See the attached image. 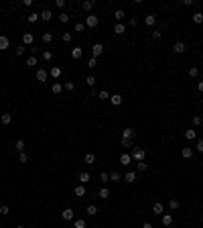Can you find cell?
I'll return each instance as SVG.
<instances>
[{"label": "cell", "mask_w": 203, "mask_h": 228, "mask_svg": "<svg viewBox=\"0 0 203 228\" xmlns=\"http://www.w3.org/2000/svg\"><path fill=\"white\" fill-rule=\"evenodd\" d=\"M130 157H132V161H144V157H146V149H142V147H136V149H132V153H130Z\"/></svg>", "instance_id": "6da1fadb"}, {"label": "cell", "mask_w": 203, "mask_h": 228, "mask_svg": "<svg viewBox=\"0 0 203 228\" xmlns=\"http://www.w3.org/2000/svg\"><path fill=\"white\" fill-rule=\"evenodd\" d=\"M97 24H100L97 15H87V16H85V27H89V29H96Z\"/></svg>", "instance_id": "7a4b0ae2"}, {"label": "cell", "mask_w": 203, "mask_h": 228, "mask_svg": "<svg viewBox=\"0 0 203 228\" xmlns=\"http://www.w3.org/2000/svg\"><path fill=\"white\" fill-rule=\"evenodd\" d=\"M185 51H187V47H185V43H183V41H177V43L173 45V53H177V55H183Z\"/></svg>", "instance_id": "3957f363"}, {"label": "cell", "mask_w": 203, "mask_h": 228, "mask_svg": "<svg viewBox=\"0 0 203 228\" xmlns=\"http://www.w3.org/2000/svg\"><path fill=\"white\" fill-rule=\"evenodd\" d=\"M100 55H104V45H102V43H96V45L92 47V57L97 59Z\"/></svg>", "instance_id": "277c9868"}, {"label": "cell", "mask_w": 203, "mask_h": 228, "mask_svg": "<svg viewBox=\"0 0 203 228\" xmlns=\"http://www.w3.org/2000/svg\"><path fill=\"white\" fill-rule=\"evenodd\" d=\"M61 218L65 220V222H69V220H73V218H75V212H73L71 208H65V210L61 212Z\"/></svg>", "instance_id": "5b68a950"}, {"label": "cell", "mask_w": 203, "mask_h": 228, "mask_svg": "<svg viewBox=\"0 0 203 228\" xmlns=\"http://www.w3.org/2000/svg\"><path fill=\"white\" fill-rule=\"evenodd\" d=\"M47 78H49V71H47V69H37V82H39V84L47 82Z\"/></svg>", "instance_id": "8992f818"}, {"label": "cell", "mask_w": 203, "mask_h": 228, "mask_svg": "<svg viewBox=\"0 0 203 228\" xmlns=\"http://www.w3.org/2000/svg\"><path fill=\"white\" fill-rule=\"evenodd\" d=\"M61 67H57V65H53V67H51V69H49V75H51V78H53V80H59V78H61Z\"/></svg>", "instance_id": "52a82bcc"}, {"label": "cell", "mask_w": 203, "mask_h": 228, "mask_svg": "<svg viewBox=\"0 0 203 228\" xmlns=\"http://www.w3.org/2000/svg\"><path fill=\"white\" fill-rule=\"evenodd\" d=\"M89 179H92V175L87 173V171H81V173L77 175V181H79V183H81V185H85V183H87V181H89Z\"/></svg>", "instance_id": "ba28073f"}, {"label": "cell", "mask_w": 203, "mask_h": 228, "mask_svg": "<svg viewBox=\"0 0 203 228\" xmlns=\"http://www.w3.org/2000/svg\"><path fill=\"white\" fill-rule=\"evenodd\" d=\"M51 19H53V12L49 8H45L43 12H41V20H43V23H51Z\"/></svg>", "instance_id": "9c48e42d"}, {"label": "cell", "mask_w": 203, "mask_h": 228, "mask_svg": "<svg viewBox=\"0 0 203 228\" xmlns=\"http://www.w3.org/2000/svg\"><path fill=\"white\" fill-rule=\"evenodd\" d=\"M134 136H136L134 128H124V131H122V139H130V141H134Z\"/></svg>", "instance_id": "30bf717a"}, {"label": "cell", "mask_w": 203, "mask_h": 228, "mask_svg": "<svg viewBox=\"0 0 203 228\" xmlns=\"http://www.w3.org/2000/svg\"><path fill=\"white\" fill-rule=\"evenodd\" d=\"M185 139H187V141H195V139H197V131H195V128H187V131H185Z\"/></svg>", "instance_id": "8fae6325"}, {"label": "cell", "mask_w": 203, "mask_h": 228, "mask_svg": "<svg viewBox=\"0 0 203 228\" xmlns=\"http://www.w3.org/2000/svg\"><path fill=\"white\" fill-rule=\"evenodd\" d=\"M71 57L73 59H81L83 57V49L81 47H73L71 49Z\"/></svg>", "instance_id": "7c38bea8"}, {"label": "cell", "mask_w": 203, "mask_h": 228, "mask_svg": "<svg viewBox=\"0 0 203 228\" xmlns=\"http://www.w3.org/2000/svg\"><path fill=\"white\" fill-rule=\"evenodd\" d=\"M33 41H35V35L33 33H23V43L24 45H33Z\"/></svg>", "instance_id": "4fadbf2b"}, {"label": "cell", "mask_w": 203, "mask_h": 228, "mask_svg": "<svg viewBox=\"0 0 203 228\" xmlns=\"http://www.w3.org/2000/svg\"><path fill=\"white\" fill-rule=\"evenodd\" d=\"M144 24H146V27H155V24H156V16L155 15H146L144 16Z\"/></svg>", "instance_id": "5bb4252c"}, {"label": "cell", "mask_w": 203, "mask_h": 228, "mask_svg": "<svg viewBox=\"0 0 203 228\" xmlns=\"http://www.w3.org/2000/svg\"><path fill=\"white\" fill-rule=\"evenodd\" d=\"M160 222H163V226H171V224H173V216H171V214H163V216H160Z\"/></svg>", "instance_id": "9a60e30c"}, {"label": "cell", "mask_w": 203, "mask_h": 228, "mask_svg": "<svg viewBox=\"0 0 203 228\" xmlns=\"http://www.w3.org/2000/svg\"><path fill=\"white\" fill-rule=\"evenodd\" d=\"M122 100H124V98H122L120 94H114V96H110V102H112V106H120V104H122Z\"/></svg>", "instance_id": "2e32d148"}, {"label": "cell", "mask_w": 203, "mask_h": 228, "mask_svg": "<svg viewBox=\"0 0 203 228\" xmlns=\"http://www.w3.org/2000/svg\"><path fill=\"white\" fill-rule=\"evenodd\" d=\"M130 163H132L130 153H124V155H120V165H130Z\"/></svg>", "instance_id": "e0dca14e"}, {"label": "cell", "mask_w": 203, "mask_h": 228, "mask_svg": "<svg viewBox=\"0 0 203 228\" xmlns=\"http://www.w3.org/2000/svg\"><path fill=\"white\" fill-rule=\"evenodd\" d=\"M163 212H164L163 204H160V202H156V204L152 206V214H156V216H163Z\"/></svg>", "instance_id": "ac0fdd59"}, {"label": "cell", "mask_w": 203, "mask_h": 228, "mask_svg": "<svg viewBox=\"0 0 203 228\" xmlns=\"http://www.w3.org/2000/svg\"><path fill=\"white\" fill-rule=\"evenodd\" d=\"M181 155H183V159H191V157H193V149H191V147H183Z\"/></svg>", "instance_id": "d6986e66"}, {"label": "cell", "mask_w": 203, "mask_h": 228, "mask_svg": "<svg viewBox=\"0 0 203 228\" xmlns=\"http://www.w3.org/2000/svg\"><path fill=\"white\" fill-rule=\"evenodd\" d=\"M8 45H10L8 37H6V35H0V49L4 51V49H8Z\"/></svg>", "instance_id": "ffe728a7"}, {"label": "cell", "mask_w": 203, "mask_h": 228, "mask_svg": "<svg viewBox=\"0 0 203 228\" xmlns=\"http://www.w3.org/2000/svg\"><path fill=\"white\" fill-rule=\"evenodd\" d=\"M83 161H85L87 165H93V163H96V155H93V153H85V155H83Z\"/></svg>", "instance_id": "44dd1931"}, {"label": "cell", "mask_w": 203, "mask_h": 228, "mask_svg": "<svg viewBox=\"0 0 203 228\" xmlns=\"http://www.w3.org/2000/svg\"><path fill=\"white\" fill-rule=\"evenodd\" d=\"M51 92H53L55 96H59V94L63 92V84H57V82H53V88H51Z\"/></svg>", "instance_id": "7402d4cb"}, {"label": "cell", "mask_w": 203, "mask_h": 228, "mask_svg": "<svg viewBox=\"0 0 203 228\" xmlns=\"http://www.w3.org/2000/svg\"><path fill=\"white\" fill-rule=\"evenodd\" d=\"M93 4H96V2H93V0H83V2H81V8H83V10H87V12H89V10L93 8Z\"/></svg>", "instance_id": "603a6c76"}, {"label": "cell", "mask_w": 203, "mask_h": 228, "mask_svg": "<svg viewBox=\"0 0 203 228\" xmlns=\"http://www.w3.org/2000/svg\"><path fill=\"white\" fill-rule=\"evenodd\" d=\"M0 122L4 126H8L10 122H12V114H2V116H0Z\"/></svg>", "instance_id": "cb8c5ba5"}, {"label": "cell", "mask_w": 203, "mask_h": 228, "mask_svg": "<svg viewBox=\"0 0 203 228\" xmlns=\"http://www.w3.org/2000/svg\"><path fill=\"white\" fill-rule=\"evenodd\" d=\"M27 20L33 24V23H37V20H41V15H39V12H31V15L27 16Z\"/></svg>", "instance_id": "d4e9b609"}, {"label": "cell", "mask_w": 203, "mask_h": 228, "mask_svg": "<svg viewBox=\"0 0 203 228\" xmlns=\"http://www.w3.org/2000/svg\"><path fill=\"white\" fill-rule=\"evenodd\" d=\"M126 181H128V183H134L136 179H138V177H136V173L134 171H128V173H126V177H124Z\"/></svg>", "instance_id": "484cf974"}, {"label": "cell", "mask_w": 203, "mask_h": 228, "mask_svg": "<svg viewBox=\"0 0 203 228\" xmlns=\"http://www.w3.org/2000/svg\"><path fill=\"white\" fill-rule=\"evenodd\" d=\"M73 194L77 196V198H81V196H85V185H77V187L73 189Z\"/></svg>", "instance_id": "4316f807"}, {"label": "cell", "mask_w": 203, "mask_h": 228, "mask_svg": "<svg viewBox=\"0 0 203 228\" xmlns=\"http://www.w3.org/2000/svg\"><path fill=\"white\" fill-rule=\"evenodd\" d=\"M191 19H193V23H195V24H201V23H203V12H195V15L191 16Z\"/></svg>", "instance_id": "83f0119b"}, {"label": "cell", "mask_w": 203, "mask_h": 228, "mask_svg": "<svg viewBox=\"0 0 203 228\" xmlns=\"http://www.w3.org/2000/svg\"><path fill=\"white\" fill-rule=\"evenodd\" d=\"M85 214H87V216H96V214H97V208H96L93 204H89V206H87V210H85Z\"/></svg>", "instance_id": "f1b7e54d"}, {"label": "cell", "mask_w": 203, "mask_h": 228, "mask_svg": "<svg viewBox=\"0 0 203 228\" xmlns=\"http://www.w3.org/2000/svg\"><path fill=\"white\" fill-rule=\"evenodd\" d=\"M24 53H27V47H24V45H19V47L14 49V55H19V57H23Z\"/></svg>", "instance_id": "f546056e"}, {"label": "cell", "mask_w": 203, "mask_h": 228, "mask_svg": "<svg viewBox=\"0 0 203 228\" xmlns=\"http://www.w3.org/2000/svg\"><path fill=\"white\" fill-rule=\"evenodd\" d=\"M114 16H116V20H118V23H120V20H122V19H124V16H126V12H124V10H122V8H116V12H114Z\"/></svg>", "instance_id": "4dcf8cb0"}, {"label": "cell", "mask_w": 203, "mask_h": 228, "mask_svg": "<svg viewBox=\"0 0 203 228\" xmlns=\"http://www.w3.org/2000/svg\"><path fill=\"white\" fill-rule=\"evenodd\" d=\"M124 31H126L124 24H122V23H116V27H114V33H116V35H122Z\"/></svg>", "instance_id": "1f68e13d"}, {"label": "cell", "mask_w": 203, "mask_h": 228, "mask_svg": "<svg viewBox=\"0 0 203 228\" xmlns=\"http://www.w3.org/2000/svg\"><path fill=\"white\" fill-rule=\"evenodd\" d=\"M136 169H138V171H146V169H148V163H146V161H138V163H136Z\"/></svg>", "instance_id": "d6a6232c"}, {"label": "cell", "mask_w": 203, "mask_h": 228, "mask_svg": "<svg viewBox=\"0 0 203 228\" xmlns=\"http://www.w3.org/2000/svg\"><path fill=\"white\" fill-rule=\"evenodd\" d=\"M14 149L19 151V153H23V151H24V141H23V139H19V141L14 143Z\"/></svg>", "instance_id": "836d02e7"}, {"label": "cell", "mask_w": 203, "mask_h": 228, "mask_svg": "<svg viewBox=\"0 0 203 228\" xmlns=\"http://www.w3.org/2000/svg\"><path fill=\"white\" fill-rule=\"evenodd\" d=\"M41 39H43V43H51V41H53V33H43V37H41Z\"/></svg>", "instance_id": "e575fe53"}, {"label": "cell", "mask_w": 203, "mask_h": 228, "mask_svg": "<svg viewBox=\"0 0 203 228\" xmlns=\"http://www.w3.org/2000/svg\"><path fill=\"white\" fill-rule=\"evenodd\" d=\"M100 198L102 200H108V198H110V189H108V187H102L100 189Z\"/></svg>", "instance_id": "d590c367"}, {"label": "cell", "mask_w": 203, "mask_h": 228, "mask_svg": "<svg viewBox=\"0 0 203 228\" xmlns=\"http://www.w3.org/2000/svg\"><path fill=\"white\" fill-rule=\"evenodd\" d=\"M120 145L124 147V149H130V147L134 145V141H130V139H122V141H120Z\"/></svg>", "instance_id": "8d00e7d4"}, {"label": "cell", "mask_w": 203, "mask_h": 228, "mask_svg": "<svg viewBox=\"0 0 203 228\" xmlns=\"http://www.w3.org/2000/svg\"><path fill=\"white\" fill-rule=\"evenodd\" d=\"M27 65H29V67H35V65H37V57H35V55H29V57H27Z\"/></svg>", "instance_id": "74e56055"}, {"label": "cell", "mask_w": 203, "mask_h": 228, "mask_svg": "<svg viewBox=\"0 0 203 228\" xmlns=\"http://www.w3.org/2000/svg\"><path fill=\"white\" fill-rule=\"evenodd\" d=\"M122 179V175L118 173V171H114V173H110V181H114V183H118V181Z\"/></svg>", "instance_id": "f35d334b"}, {"label": "cell", "mask_w": 203, "mask_h": 228, "mask_svg": "<svg viewBox=\"0 0 203 228\" xmlns=\"http://www.w3.org/2000/svg\"><path fill=\"white\" fill-rule=\"evenodd\" d=\"M71 39H73L71 33H63L61 35V41H63V43H71Z\"/></svg>", "instance_id": "ab89813d"}, {"label": "cell", "mask_w": 203, "mask_h": 228, "mask_svg": "<svg viewBox=\"0 0 203 228\" xmlns=\"http://www.w3.org/2000/svg\"><path fill=\"white\" fill-rule=\"evenodd\" d=\"M189 75H191V78H197V75H199V67H197V65L189 67Z\"/></svg>", "instance_id": "60d3db41"}, {"label": "cell", "mask_w": 203, "mask_h": 228, "mask_svg": "<svg viewBox=\"0 0 203 228\" xmlns=\"http://www.w3.org/2000/svg\"><path fill=\"white\" fill-rule=\"evenodd\" d=\"M63 90H67V92H73V90H75V84H73V82H65V84H63Z\"/></svg>", "instance_id": "b9f144b4"}, {"label": "cell", "mask_w": 203, "mask_h": 228, "mask_svg": "<svg viewBox=\"0 0 203 228\" xmlns=\"http://www.w3.org/2000/svg\"><path fill=\"white\" fill-rule=\"evenodd\" d=\"M85 84H87L89 88H93V86H96V75H87V78H85Z\"/></svg>", "instance_id": "7bdbcfd3"}, {"label": "cell", "mask_w": 203, "mask_h": 228, "mask_svg": "<svg viewBox=\"0 0 203 228\" xmlns=\"http://www.w3.org/2000/svg\"><path fill=\"white\" fill-rule=\"evenodd\" d=\"M179 206H181V204H179V200H177V198H173V200L169 202V208H171V210H177Z\"/></svg>", "instance_id": "ee69618b"}, {"label": "cell", "mask_w": 203, "mask_h": 228, "mask_svg": "<svg viewBox=\"0 0 203 228\" xmlns=\"http://www.w3.org/2000/svg\"><path fill=\"white\" fill-rule=\"evenodd\" d=\"M59 23H63V24L69 23V15H67V12H61V15H59Z\"/></svg>", "instance_id": "f6af8a7d"}, {"label": "cell", "mask_w": 203, "mask_h": 228, "mask_svg": "<svg viewBox=\"0 0 203 228\" xmlns=\"http://www.w3.org/2000/svg\"><path fill=\"white\" fill-rule=\"evenodd\" d=\"M152 39H155V41H160V39H163V33H160L159 29H155V31H152Z\"/></svg>", "instance_id": "bcb514c9"}, {"label": "cell", "mask_w": 203, "mask_h": 228, "mask_svg": "<svg viewBox=\"0 0 203 228\" xmlns=\"http://www.w3.org/2000/svg\"><path fill=\"white\" fill-rule=\"evenodd\" d=\"M0 214H2V216H8V214H10V208H8L6 204H2V206H0Z\"/></svg>", "instance_id": "7dc6e473"}, {"label": "cell", "mask_w": 203, "mask_h": 228, "mask_svg": "<svg viewBox=\"0 0 203 228\" xmlns=\"http://www.w3.org/2000/svg\"><path fill=\"white\" fill-rule=\"evenodd\" d=\"M27 161H29V155H27V153H19V163H27Z\"/></svg>", "instance_id": "c3c4849f"}, {"label": "cell", "mask_w": 203, "mask_h": 228, "mask_svg": "<svg viewBox=\"0 0 203 228\" xmlns=\"http://www.w3.org/2000/svg\"><path fill=\"white\" fill-rule=\"evenodd\" d=\"M43 59H45V61H51V59H53V53H51L49 49H47V51H43Z\"/></svg>", "instance_id": "681fc988"}, {"label": "cell", "mask_w": 203, "mask_h": 228, "mask_svg": "<svg viewBox=\"0 0 203 228\" xmlns=\"http://www.w3.org/2000/svg\"><path fill=\"white\" fill-rule=\"evenodd\" d=\"M75 228H85V220L77 218V220H75Z\"/></svg>", "instance_id": "f907efd6"}, {"label": "cell", "mask_w": 203, "mask_h": 228, "mask_svg": "<svg viewBox=\"0 0 203 228\" xmlns=\"http://www.w3.org/2000/svg\"><path fill=\"white\" fill-rule=\"evenodd\" d=\"M100 179H102V183H108V181H110V173H102Z\"/></svg>", "instance_id": "816d5d0a"}, {"label": "cell", "mask_w": 203, "mask_h": 228, "mask_svg": "<svg viewBox=\"0 0 203 228\" xmlns=\"http://www.w3.org/2000/svg\"><path fill=\"white\" fill-rule=\"evenodd\" d=\"M97 96H100V98H102V100H110V94H108V92H106V90H102V92H100V94H97Z\"/></svg>", "instance_id": "f5cc1de1"}, {"label": "cell", "mask_w": 203, "mask_h": 228, "mask_svg": "<svg viewBox=\"0 0 203 228\" xmlns=\"http://www.w3.org/2000/svg\"><path fill=\"white\" fill-rule=\"evenodd\" d=\"M97 65V59L96 57H89V61H87V67H96Z\"/></svg>", "instance_id": "db71d44e"}, {"label": "cell", "mask_w": 203, "mask_h": 228, "mask_svg": "<svg viewBox=\"0 0 203 228\" xmlns=\"http://www.w3.org/2000/svg\"><path fill=\"white\" fill-rule=\"evenodd\" d=\"M193 124H195V126H201V124H203V118H201V116H193Z\"/></svg>", "instance_id": "11a10c76"}, {"label": "cell", "mask_w": 203, "mask_h": 228, "mask_svg": "<svg viewBox=\"0 0 203 228\" xmlns=\"http://www.w3.org/2000/svg\"><path fill=\"white\" fill-rule=\"evenodd\" d=\"M83 29H85V23H77V24H75V33H81Z\"/></svg>", "instance_id": "9f6ffc18"}, {"label": "cell", "mask_w": 203, "mask_h": 228, "mask_svg": "<svg viewBox=\"0 0 203 228\" xmlns=\"http://www.w3.org/2000/svg\"><path fill=\"white\" fill-rule=\"evenodd\" d=\"M195 149H197L199 153H203V139H199V141H197V147H195Z\"/></svg>", "instance_id": "6f0895ef"}, {"label": "cell", "mask_w": 203, "mask_h": 228, "mask_svg": "<svg viewBox=\"0 0 203 228\" xmlns=\"http://www.w3.org/2000/svg\"><path fill=\"white\" fill-rule=\"evenodd\" d=\"M55 6H57V8H63V6H65V0H57V2H55Z\"/></svg>", "instance_id": "680465c9"}, {"label": "cell", "mask_w": 203, "mask_h": 228, "mask_svg": "<svg viewBox=\"0 0 203 228\" xmlns=\"http://www.w3.org/2000/svg\"><path fill=\"white\" fill-rule=\"evenodd\" d=\"M136 24H138V20H136L134 16H132V19H130V27H136Z\"/></svg>", "instance_id": "91938a15"}, {"label": "cell", "mask_w": 203, "mask_h": 228, "mask_svg": "<svg viewBox=\"0 0 203 228\" xmlns=\"http://www.w3.org/2000/svg\"><path fill=\"white\" fill-rule=\"evenodd\" d=\"M197 90H199V92L203 94V82H199V84H197Z\"/></svg>", "instance_id": "94428289"}, {"label": "cell", "mask_w": 203, "mask_h": 228, "mask_svg": "<svg viewBox=\"0 0 203 228\" xmlns=\"http://www.w3.org/2000/svg\"><path fill=\"white\" fill-rule=\"evenodd\" d=\"M142 228H152V224H150V222H144V224H142Z\"/></svg>", "instance_id": "6125c7cd"}, {"label": "cell", "mask_w": 203, "mask_h": 228, "mask_svg": "<svg viewBox=\"0 0 203 228\" xmlns=\"http://www.w3.org/2000/svg\"><path fill=\"white\" fill-rule=\"evenodd\" d=\"M16 228H24V226H16Z\"/></svg>", "instance_id": "be15d7a7"}]
</instances>
